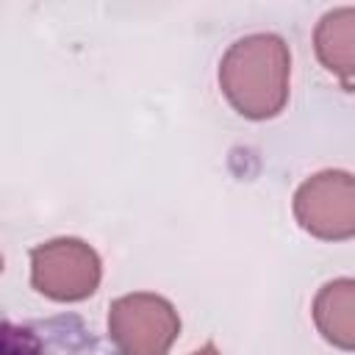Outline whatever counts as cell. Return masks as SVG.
I'll return each mask as SVG.
<instances>
[{
  "instance_id": "obj_3",
  "label": "cell",
  "mask_w": 355,
  "mask_h": 355,
  "mask_svg": "<svg viewBox=\"0 0 355 355\" xmlns=\"http://www.w3.org/2000/svg\"><path fill=\"white\" fill-rule=\"evenodd\" d=\"M100 255L80 239H50L31 250V283L55 302H80L100 286Z\"/></svg>"
},
{
  "instance_id": "obj_7",
  "label": "cell",
  "mask_w": 355,
  "mask_h": 355,
  "mask_svg": "<svg viewBox=\"0 0 355 355\" xmlns=\"http://www.w3.org/2000/svg\"><path fill=\"white\" fill-rule=\"evenodd\" d=\"M189 355H219V349H216V347L208 341V344H202L200 349H194V352H189Z\"/></svg>"
},
{
  "instance_id": "obj_4",
  "label": "cell",
  "mask_w": 355,
  "mask_h": 355,
  "mask_svg": "<svg viewBox=\"0 0 355 355\" xmlns=\"http://www.w3.org/2000/svg\"><path fill=\"white\" fill-rule=\"evenodd\" d=\"M294 216L322 241L355 239V175L324 169L294 191Z\"/></svg>"
},
{
  "instance_id": "obj_1",
  "label": "cell",
  "mask_w": 355,
  "mask_h": 355,
  "mask_svg": "<svg viewBox=\"0 0 355 355\" xmlns=\"http://www.w3.org/2000/svg\"><path fill=\"white\" fill-rule=\"evenodd\" d=\"M291 53L275 33L236 39L219 61V86L227 103L247 119H272L288 100Z\"/></svg>"
},
{
  "instance_id": "obj_2",
  "label": "cell",
  "mask_w": 355,
  "mask_h": 355,
  "mask_svg": "<svg viewBox=\"0 0 355 355\" xmlns=\"http://www.w3.org/2000/svg\"><path fill=\"white\" fill-rule=\"evenodd\" d=\"M178 333L175 305L153 291L125 294L108 308V336L119 355H166Z\"/></svg>"
},
{
  "instance_id": "obj_6",
  "label": "cell",
  "mask_w": 355,
  "mask_h": 355,
  "mask_svg": "<svg viewBox=\"0 0 355 355\" xmlns=\"http://www.w3.org/2000/svg\"><path fill=\"white\" fill-rule=\"evenodd\" d=\"M313 50L322 67L341 80L355 78V8L327 11L313 31Z\"/></svg>"
},
{
  "instance_id": "obj_5",
  "label": "cell",
  "mask_w": 355,
  "mask_h": 355,
  "mask_svg": "<svg viewBox=\"0 0 355 355\" xmlns=\"http://www.w3.org/2000/svg\"><path fill=\"white\" fill-rule=\"evenodd\" d=\"M313 324L338 349H355V277L324 283L313 297Z\"/></svg>"
}]
</instances>
